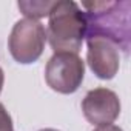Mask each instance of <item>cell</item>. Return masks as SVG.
Listing matches in <instances>:
<instances>
[{
	"mask_svg": "<svg viewBox=\"0 0 131 131\" xmlns=\"http://www.w3.org/2000/svg\"><path fill=\"white\" fill-rule=\"evenodd\" d=\"M88 37H102L113 42L125 56L129 52L131 42V2L106 0V2H83Z\"/></svg>",
	"mask_w": 131,
	"mask_h": 131,
	"instance_id": "obj_1",
	"label": "cell"
},
{
	"mask_svg": "<svg viewBox=\"0 0 131 131\" xmlns=\"http://www.w3.org/2000/svg\"><path fill=\"white\" fill-rule=\"evenodd\" d=\"M46 40L54 52L79 54L86 32L85 13L73 0L56 2L48 16Z\"/></svg>",
	"mask_w": 131,
	"mask_h": 131,
	"instance_id": "obj_2",
	"label": "cell"
},
{
	"mask_svg": "<svg viewBox=\"0 0 131 131\" xmlns=\"http://www.w3.org/2000/svg\"><path fill=\"white\" fill-rule=\"evenodd\" d=\"M46 43L45 26L39 20L22 19L16 22L8 37V49L17 63L29 65L40 59Z\"/></svg>",
	"mask_w": 131,
	"mask_h": 131,
	"instance_id": "obj_3",
	"label": "cell"
},
{
	"mask_svg": "<svg viewBox=\"0 0 131 131\" xmlns=\"http://www.w3.org/2000/svg\"><path fill=\"white\" fill-rule=\"evenodd\" d=\"M85 77V62L79 54L54 52L45 68V80L48 86L60 94L76 93Z\"/></svg>",
	"mask_w": 131,
	"mask_h": 131,
	"instance_id": "obj_4",
	"label": "cell"
},
{
	"mask_svg": "<svg viewBox=\"0 0 131 131\" xmlns=\"http://www.w3.org/2000/svg\"><path fill=\"white\" fill-rule=\"evenodd\" d=\"M82 111L90 123L96 126L110 125L120 114L119 96L108 88H94L83 97Z\"/></svg>",
	"mask_w": 131,
	"mask_h": 131,
	"instance_id": "obj_5",
	"label": "cell"
},
{
	"mask_svg": "<svg viewBox=\"0 0 131 131\" xmlns=\"http://www.w3.org/2000/svg\"><path fill=\"white\" fill-rule=\"evenodd\" d=\"M86 63L96 77L102 80H111L120 67L119 48L102 37L86 39Z\"/></svg>",
	"mask_w": 131,
	"mask_h": 131,
	"instance_id": "obj_6",
	"label": "cell"
},
{
	"mask_svg": "<svg viewBox=\"0 0 131 131\" xmlns=\"http://www.w3.org/2000/svg\"><path fill=\"white\" fill-rule=\"evenodd\" d=\"M56 2H48V0H20L17 3L19 9L25 16V19L39 20L42 17H48L51 9L54 8Z\"/></svg>",
	"mask_w": 131,
	"mask_h": 131,
	"instance_id": "obj_7",
	"label": "cell"
},
{
	"mask_svg": "<svg viewBox=\"0 0 131 131\" xmlns=\"http://www.w3.org/2000/svg\"><path fill=\"white\" fill-rule=\"evenodd\" d=\"M0 131H13V119L3 103H0Z\"/></svg>",
	"mask_w": 131,
	"mask_h": 131,
	"instance_id": "obj_8",
	"label": "cell"
},
{
	"mask_svg": "<svg viewBox=\"0 0 131 131\" xmlns=\"http://www.w3.org/2000/svg\"><path fill=\"white\" fill-rule=\"evenodd\" d=\"M93 131H123V129L114 123H110V125H103V126H96V129H93Z\"/></svg>",
	"mask_w": 131,
	"mask_h": 131,
	"instance_id": "obj_9",
	"label": "cell"
},
{
	"mask_svg": "<svg viewBox=\"0 0 131 131\" xmlns=\"http://www.w3.org/2000/svg\"><path fill=\"white\" fill-rule=\"evenodd\" d=\"M3 83H5V73H3V70H2V68H0V93H2Z\"/></svg>",
	"mask_w": 131,
	"mask_h": 131,
	"instance_id": "obj_10",
	"label": "cell"
},
{
	"mask_svg": "<svg viewBox=\"0 0 131 131\" xmlns=\"http://www.w3.org/2000/svg\"><path fill=\"white\" fill-rule=\"evenodd\" d=\"M39 131H59V129H54V128H42Z\"/></svg>",
	"mask_w": 131,
	"mask_h": 131,
	"instance_id": "obj_11",
	"label": "cell"
}]
</instances>
